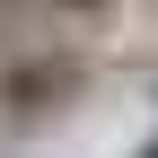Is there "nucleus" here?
Masks as SVG:
<instances>
[{
    "instance_id": "f257e3e1",
    "label": "nucleus",
    "mask_w": 158,
    "mask_h": 158,
    "mask_svg": "<svg viewBox=\"0 0 158 158\" xmlns=\"http://www.w3.org/2000/svg\"><path fill=\"white\" fill-rule=\"evenodd\" d=\"M79 79H88V62H79V53H27V62L0 79V114L35 123V114L70 106V97H79Z\"/></svg>"
},
{
    "instance_id": "f03ea898",
    "label": "nucleus",
    "mask_w": 158,
    "mask_h": 158,
    "mask_svg": "<svg viewBox=\"0 0 158 158\" xmlns=\"http://www.w3.org/2000/svg\"><path fill=\"white\" fill-rule=\"evenodd\" d=\"M132 158H158V132H149V141H141V149H132Z\"/></svg>"
}]
</instances>
